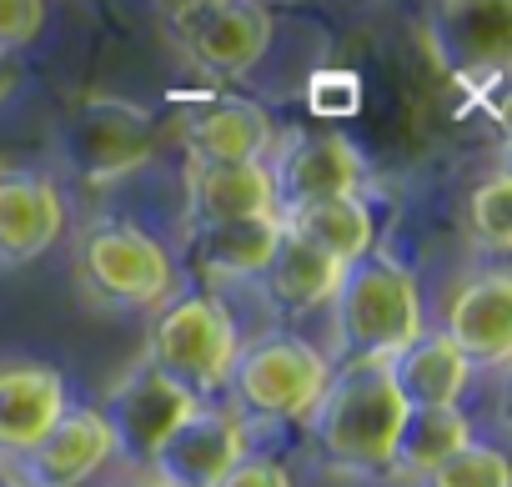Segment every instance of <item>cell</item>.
Instances as JSON below:
<instances>
[{"mask_svg": "<svg viewBox=\"0 0 512 487\" xmlns=\"http://www.w3.org/2000/svg\"><path fill=\"white\" fill-rule=\"evenodd\" d=\"M407 407L397 402L382 362H342L312 402V447L342 472H392V442Z\"/></svg>", "mask_w": 512, "mask_h": 487, "instance_id": "cell-1", "label": "cell"}, {"mask_svg": "<svg viewBox=\"0 0 512 487\" xmlns=\"http://www.w3.org/2000/svg\"><path fill=\"white\" fill-rule=\"evenodd\" d=\"M332 332L342 362H387L422 332V302L417 282L392 257H362L342 267L332 292Z\"/></svg>", "mask_w": 512, "mask_h": 487, "instance_id": "cell-2", "label": "cell"}, {"mask_svg": "<svg viewBox=\"0 0 512 487\" xmlns=\"http://www.w3.org/2000/svg\"><path fill=\"white\" fill-rule=\"evenodd\" d=\"M327 377H332V362L312 342L292 332H262L251 342H236L221 392L236 422H292L312 412Z\"/></svg>", "mask_w": 512, "mask_h": 487, "instance_id": "cell-3", "label": "cell"}, {"mask_svg": "<svg viewBox=\"0 0 512 487\" xmlns=\"http://www.w3.org/2000/svg\"><path fill=\"white\" fill-rule=\"evenodd\" d=\"M231 352H236V322L216 297L171 292L156 307L151 337H146V367H156L166 382H176L196 402L221 387Z\"/></svg>", "mask_w": 512, "mask_h": 487, "instance_id": "cell-4", "label": "cell"}, {"mask_svg": "<svg viewBox=\"0 0 512 487\" xmlns=\"http://www.w3.org/2000/svg\"><path fill=\"white\" fill-rule=\"evenodd\" d=\"M81 287L116 307H161L176 292L166 247L131 221H91L76 241Z\"/></svg>", "mask_w": 512, "mask_h": 487, "instance_id": "cell-5", "label": "cell"}, {"mask_svg": "<svg viewBox=\"0 0 512 487\" xmlns=\"http://www.w3.org/2000/svg\"><path fill=\"white\" fill-rule=\"evenodd\" d=\"M166 31L191 66L216 81H236L267 56L272 11L256 0H186V6H166Z\"/></svg>", "mask_w": 512, "mask_h": 487, "instance_id": "cell-6", "label": "cell"}, {"mask_svg": "<svg viewBox=\"0 0 512 487\" xmlns=\"http://www.w3.org/2000/svg\"><path fill=\"white\" fill-rule=\"evenodd\" d=\"M61 151H66V161L86 181L106 186V181H121V176H131V171H141L151 161V151H156V121H151V111H141L131 101L91 96V101H81L66 116Z\"/></svg>", "mask_w": 512, "mask_h": 487, "instance_id": "cell-7", "label": "cell"}, {"mask_svg": "<svg viewBox=\"0 0 512 487\" xmlns=\"http://www.w3.org/2000/svg\"><path fill=\"white\" fill-rule=\"evenodd\" d=\"M201 402L191 397V392H181L176 382H166L156 367H131L116 387H111V397H106V407H96L101 412V422H106V432H111V447L126 457V462H151L156 452H161V442L196 412Z\"/></svg>", "mask_w": 512, "mask_h": 487, "instance_id": "cell-8", "label": "cell"}, {"mask_svg": "<svg viewBox=\"0 0 512 487\" xmlns=\"http://www.w3.org/2000/svg\"><path fill=\"white\" fill-rule=\"evenodd\" d=\"M267 171H272L277 216L332 196H362V176H367L362 156L342 136H287Z\"/></svg>", "mask_w": 512, "mask_h": 487, "instance_id": "cell-9", "label": "cell"}, {"mask_svg": "<svg viewBox=\"0 0 512 487\" xmlns=\"http://www.w3.org/2000/svg\"><path fill=\"white\" fill-rule=\"evenodd\" d=\"M442 337L452 342V352L467 362V372L477 367H502L512 352V277L507 272H472L452 297H447V322Z\"/></svg>", "mask_w": 512, "mask_h": 487, "instance_id": "cell-10", "label": "cell"}, {"mask_svg": "<svg viewBox=\"0 0 512 487\" xmlns=\"http://www.w3.org/2000/svg\"><path fill=\"white\" fill-rule=\"evenodd\" d=\"M116 457L111 432L96 407H66L56 427L21 452V487H86L106 462Z\"/></svg>", "mask_w": 512, "mask_h": 487, "instance_id": "cell-11", "label": "cell"}, {"mask_svg": "<svg viewBox=\"0 0 512 487\" xmlns=\"http://www.w3.org/2000/svg\"><path fill=\"white\" fill-rule=\"evenodd\" d=\"M246 457L241 447V422L231 412L196 407L151 457V477L166 487H216L236 462Z\"/></svg>", "mask_w": 512, "mask_h": 487, "instance_id": "cell-12", "label": "cell"}, {"mask_svg": "<svg viewBox=\"0 0 512 487\" xmlns=\"http://www.w3.org/2000/svg\"><path fill=\"white\" fill-rule=\"evenodd\" d=\"M66 231V201L51 176L0 171V267L41 262Z\"/></svg>", "mask_w": 512, "mask_h": 487, "instance_id": "cell-13", "label": "cell"}, {"mask_svg": "<svg viewBox=\"0 0 512 487\" xmlns=\"http://www.w3.org/2000/svg\"><path fill=\"white\" fill-rule=\"evenodd\" d=\"M181 146L191 156V166H241V161H262L272 146V121L262 106L236 101V96H216L201 101L186 126H181Z\"/></svg>", "mask_w": 512, "mask_h": 487, "instance_id": "cell-14", "label": "cell"}, {"mask_svg": "<svg viewBox=\"0 0 512 487\" xmlns=\"http://www.w3.org/2000/svg\"><path fill=\"white\" fill-rule=\"evenodd\" d=\"M66 412V377L46 362H0V452H31Z\"/></svg>", "mask_w": 512, "mask_h": 487, "instance_id": "cell-15", "label": "cell"}, {"mask_svg": "<svg viewBox=\"0 0 512 487\" xmlns=\"http://www.w3.org/2000/svg\"><path fill=\"white\" fill-rule=\"evenodd\" d=\"M387 382L397 392V402L407 412H432V407H457L462 387H467V362L452 352V342L442 332H417L402 352H392L387 362Z\"/></svg>", "mask_w": 512, "mask_h": 487, "instance_id": "cell-16", "label": "cell"}, {"mask_svg": "<svg viewBox=\"0 0 512 487\" xmlns=\"http://www.w3.org/2000/svg\"><path fill=\"white\" fill-rule=\"evenodd\" d=\"M186 211H191V226L277 216L267 161H241V166H191V171H186Z\"/></svg>", "mask_w": 512, "mask_h": 487, "instance_id": "cell-17", "label": "cell"}, {"mask_svg": "<svg viewBox=\"0 0 512 487\" xmlns=\"http://www.w3.org/2000/svg\"><path fill=\"white\" fill-rule=\"evenodd\" d=\"M282 221L277 216H251V221H216V226H191L186 247L201 272L211 277H262V267L277 252Z\"/></svg>", "mask_w": 512, "mask_h": 487, "instance_id": "cell-18", "label": "cell"}, {"mask_svg": "<svg viewBox=\"0 0 512 487\" xmlns=\"http://www.w3.org/2000/svg\"><path fill=\"white\" fill-rule=\"evenodd\" d=\"M277 221H282V231H292L297 241H307V247H317L337 267H352L372 252V211H367L362 196L312 201V206H297Z\"/></svg>", "mask_w": 512, "mask_h": 487, "instance_id": "cell-19", "label": "cell"}, {"mask_svg": "<svg viewBox=\"0 0 512 487\" xmlns=\"http://www.w3.org/2000/svg\"><path fill=\"white\" fill-rule=\"evenodd\" d=\"M337 277H342V267L332 257H322L317 247L297 241L292 231H282L272 262L262 267V292L282 312H312V307H327L332 302Z\"/></svg>", "mask_w": 512, "mask_h": 487, "instance_id": "cell-20", "label": "cell"}, {"mask_svg": "<svg viewBox=\"0 0 512 487\" xmlns=\"http://www.w3.org/2000/svg\"><path fill=\"white\" fill-rule=\"evenodd\" d=\"M432 41L442 61L457 71L497 66L512 46V11L507 6H442L432 16Z\"/></svg>", "mask_w": 512, "mask_h": 487, "instance_id": "cell-21", "label": "cell"}, {"mask_svg": "<svg viewBox=\"0 0 512 487\" xmlns=\"http://www.w3.org/2000/svg\"><path fill=\"white\" fill-rule=\"evenodd\" d=\"M472 442V422L457 407H432V412H407L392 442V472L402 477H427L447 457H457Z\"/></svg>", "mask_w": 512, "mask_h": 487, "instance_id": "cell-22", "label": "cell"}, {"mask_svg": "<svg viewBox=\"0 0 512 487\" xmlns=\"http://www.w3.org/2000/svg\"><path fill=\"white\" fill-rule=\"evenodd\" d=\"M462 226L472 236V247H482L492 257L512 247V181H507V171H492L482 186H472Z\"/></svg>", "mask_w": 512, "mask_h": 487, "instance_id": "cell-23", "label": "cell"}, {"mask_svg": "<svg viewBox=\"0 0 512 487\" xmlns=\"http://www.w3.org/2000/svg\"><path fill=\"white\" fill-rule=\"evenodd\" d=\"M422 487H512L507 457L487 442H467L457 457H447L437 472L422 477Z\"/></svg>", "mask_w": 512, "mask_h": 487, "instance_id": "cell-24", "label": "cell"}, {"mask_svg": "<svg viewBox=\"0 0 512 487\" xmlns=\"http://www.w3.org/2000/svg\"><path fill=\"white\" fill-rule=\"evenodd\" d=\"M46 6L41 0H0V56H11L21 46H31L46 26Z\"/></svg>", "mask_w": 512, "mask_h": 487, "instance_id": "cell-25", "label": "cell"}, {"mask_svg": "<svg viewBox=\"0 0 512 487\" xmlns=\"http://www.w3.org/2000/svg\"><path fill=\"white\" fill-rule=\"evenodd\" d=\"M216 487H292V472L277 457H241Z\"/></svg>", "mask_w": 512, "mask_h": 487, "instance_id": "cell-26", "label": "cell"}, {"mask_svg": "<svg viewBox=\"0 0 512 487\" xmlns=\"http://www.w3.org/2000/svg\"><path fill=\"white\" fill-rule=\"evenodd\" d=\"M16 81H21V71H16V61H11V56H0V101H6V96L16 91Z\"/></svg>", "mask_w": 512, "mask_h": 487, "instance_id": "cell-27", "label": "cell"}, {"mask_svg": "<svg viewBox=\"0 0 512 487\" xmlns=\"http://www.w3.org/2000/svg\"><path fill=\"white\" fill-rule=\"evenodd\" d=\"M126 487H166V482H156V477H146V482H126Z\"/></svg>", "mask_w": 512, "mask_h": 487, "instance_id": "cell-28", "label": "cell"}, {"mask_svg": "<svg viewBox=\"0 0 512 487\" xmlns=\"http://www.w3.org/2000/svg\"><path fill=\"white\" fill-rule=\"evenodd\" d=\"M0 487H21V482H0Z\"/></svg>", "mask_w": 512, "mask_h": 487, "instance_id": "cell-29", "label": "cell"}]
</instances>
